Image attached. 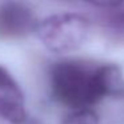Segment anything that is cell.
Listing matches in <instances>:
<instances>
[{
	"label": "cell",
	"instance_id": "2",
	"mask_svg": "<svg viewBox=\"0 0 124 124\" xmlns=\"http://www.w3.org/2000/svg\"><path fill=\"white\" fill-rule=\"evenodd\" d=\"M35 33L48 51L59 55L71 54L87 41L89 22L81 15L63 12L38 22Z\"/></svg>",
	"mask_w": 124,
	"mask_h": 124
},
{
	"label": "cell",
	"instance_id": "7",
	"mask_svg": "<svg viewBox=\"0 0 124 124\" xmlns=\"http://www.w3.org/2000/svg\"><path fill=\"white\" fill-rule=\"evenodd\" d=\"M83 1L105 9V8H111V7L117 6V4H120L121 1H124V0H83Z\"/></svg>",
	"mask_w": 124,
	"mask_h": 124
},
{
	"label": "cell",
	"instance_id": "3",
	"mask_svg": "<svg viewBox=\"0 0 124 124\" xmlns=\"http://www.w3.org/2000/svg\"><path fill=\"white\" fill-rule=\"evenodd\" d=\"M38 20L30 4L23 0L0 3V39L15 40L35 32Z\"/></svg>",
	"mask_w": 124,
	"mask_h": 124
},
{
	"label": "cell",
	"instance_id": "1",
	"mask_svg": "<svg viewBox=\"0 0 124 124\" xmlns=\"http://www.w3.org/2000/svg\"><path fill=\"white\" fill-rule=\"evenodd\" d=\"M48 92L63 112L97 108L108 97L124 96V76L116 64L63 59L48 70Z\"/></svg>",
	"mask_w": 124,
	"mask_h": 124
},
{
	"label": "cell",
	"instance_id": "4",
	"mask_svg": "<svg viewBox=\"0 0 124 124\" xmlns=\"http://www.w3.org/2000/svg\"><path fill=\"white\" fill-rule=\"evenodd\" d=\"M28 113L23 88L14 75L0 65V120L7 124H25Z\"/></svg>",
	"mask_w": 124,
	"mask_h": 124
},
{
	"label": "cell",
	"instance_id": "6",
	"mask_svg": "<svg viewBox=\"0 0 124 124\" xmlns=\"http://www.w3.org/2000/svg\"><path fill=\"white\" fill-rule=\"evenodd\" d=\"M100 115L96 108L65 111L62 113L60 124H99Z\"/></svg>",
	"mask_w": 124,
	"mask_h": 124
},
{
	"label": "cell",
	"instance_id": "5",
	"mask_svg": "<svg viewBox=\"0 0 124 124\" xmlns=\"http://www.w3.org/2000/svg\"><path fill=\"white\" fill-rule=\"evenodd\" d=\"M101 27L109 40L124 43V1L111 8H105L101 16Z\"/></svg>",
	"mask_w": 124,
	"mask_h": 124
},
{
	"label": "cell",
	"instance_id": "8",
	"mask_svg": "<svg viewBox=\"0 0 124 124\" xmlns=\"http://www.w3.org/2000/svg\"><path fill=\"white\" fill-rule=\"evenodd\" d=\"M68 1H83V0H68Z\"/></svg>",
	"mask_w": 124,
	"mask_h": 124
}]
</instances>
